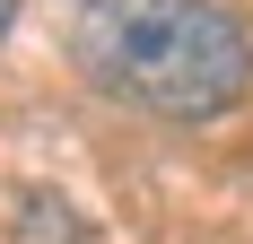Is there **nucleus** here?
<instances>
[{
    "label": "nucleus",
    "instance_id": "obj_2",
    "mask_svg": "<svg viewBox=\"0 0 253 244\" xmlns=\"http://www.w3.org/2000/svg\"><path fill=\"white\" fill-rule=\"evenodd\" d=\"M9 26H18V0H0V44H9Z\"/></svg>",
    "mask_w": 253,
    "mask_h": 244
},
{
    "label": "nucleus",
    "instance_id": "obj_1",
    "mask_svg": "<svg viewBox=\"0 0 253 244\" xmlns=\"http://www.w3.org/2000/svg\"><path fill=\"white\" fill-rule=\"evenodd\" d=\"M70 52L140 114H227L253 87V35L218 0H70Z\"/></svg>",
    "mask_w": 253,
    "mask_h": 244
}]
</instances>
